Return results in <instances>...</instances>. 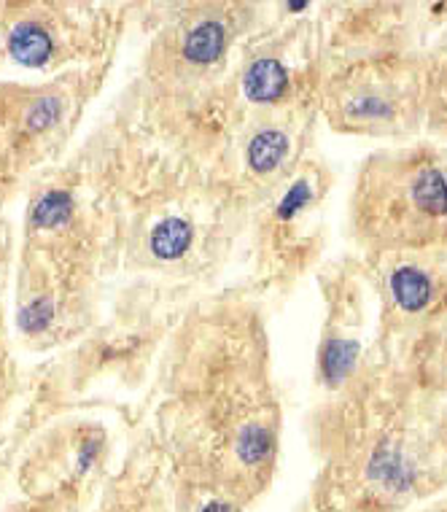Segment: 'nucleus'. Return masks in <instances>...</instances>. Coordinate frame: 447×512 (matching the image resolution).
I'll return each mask as SVG.
<instances>
[{
    "mask_svg": "<svg viewBox=\"0 0 447 512\" xmlns=\"http://www.w3.org/2000/svg\"><path fill=\"white\" fill-rule=\"evenodd\" d=\"M324 432L316 512H410L447 486L439 424H407L402 405L394 413L377 405L372 424H332Z\"/></svg>",
    "mask_w": 447,
    "mask_h": 512,
    "instance_id": "f257e3e1",
    "label": "nucleus"
},
{
    "mask_svg": "<svg viewBox=\"0 0 447 512\" xmlns=\"http://www.w3.org/2000/svg\"><path fill=\"white\" fill-rule=\"evenodd\" d=\"M356 230L383 251H426L447 243V181L429 149L377 154L353 200Z\"/></svg>",
    "mask_w": 447,
    "mask_h": 512,
    "instance_id": "f03ea898",
    "label": "nucleus"
},
{
    "mask_svg": "<svg viewBox=\"0 0 447 512\" xmlns=\"http://www.w3.org/2000/svg\"><path fill=\"white\" fill-rule=\"evenodd\" d=\"M100 512H176V507H173V488H170V494H165L154 483L114 486V491L106 496Z\"/></svg>",
    "mask_w": 447,
    "mask_h": 512,
    "instance_id": "7ed1b4c3",
    "label": "nucleus"
},
{
    "mask_svg": "<svg viewBox=\"0 0 447 512\" xmlns=\"http://www.w3.org/2000/svg\"><path fill=\"white\" fill-rule=\"evenodd\" d=\"M9 54L25 68H41L54 54L52 33L41 22H19L9 33Z\"/></svg>",
    "mask_w": 447,
    "mask_h": 512,
    "instance_id": "20e7f679",
    "label": "nucleus"
},
{
    "mask_svg": "<svg viewBox=\"0 0 447 512\" xmlns=\"http://www.w3.org/2000/svg\"><path fill=\"white\" fill-rule=\"evenodd\" d=\"M192 240L194 227L189 221L181 219V216H167L151 230L149 248L151 254L162 259V262H176L192 248Z\"/></svg>",
    "mask_w": 447,
    "mask_h": 512,
    "instance_id": "39448f33",
    "label": "nucleus"
},
{
    "mask_svg": "<svg viewBox=\"0 0 447 512\" xmlns=\"http://www.w3.org/2000/svg\"><path fill=\"white\" fill-rule=\"evenodd\" d=\"M73 219V195L52 189L38 197L33 211H30V224L36 230H60Z\"/></svg>",
    "mask_w": 447,
    "mask_h": 512,
    "instance_id": "423d86ee",
    "label": "nucleus"
},
{
    "mask_svg": "<svg viewBox=\"0 0 447 512\" xmlns=\"http://www.w3.org/2000/svg\"><path fill=\"white\" fill-rule=\"evenodd\" d=\"M62 100L60 98H41L30 106L25 114V133H44L52 124L60 122Z\"/></svg>",
    "mask_w": 447,
    "mask_h": 512,
    "instance_id": "0eeeda50",
    "label": "nucleus"
},
{
    "mask_svg": "<svg viewBox=\"0 0 447 512\" xmlns=\"http://www.w3.org/2000/svg\"><path fill=\"white\" fill-rule=\"evenodd\" d=\"M54 318V305L49 297H38L33 300L27 308H22L19 313V327L25 329L27 335H38V332H44L49 324H52Z\"/></svg>",
    "mask_w": 447,
    "mask_h": 512,
    "instance_id": "6e6552de",
    "label": "nucleus"
},
{
    "mask_svg": "<svg viewBox=\"0 0 447 512\" xmlns=\"http://www.w3.org/2000/svg\"><path fill=\"white\" fill-rule=\"evenodd\" d=\"M418 512H447V496H442V499H437V502L426 504V507Z\"/></svg>",
    "mask_w": 447,
    "mask_h": 512,
    "instance_id": "1a4fd4ad",
    "label": "nucleus"
}]
</instances>
